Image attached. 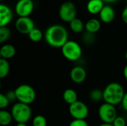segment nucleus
<instances>
[{"label": "nucleus", "mask_w": 127, "mask_h": 126, "mask_svg": "<svg viewBox=\"0 0 127 126\" xmlns=\"http://www.w3.org/2000/svg\"><path fill=\"white\" fill-rule=\"evenodd\" d=\"M68 111L74 120H85L89 115L88 106L79 100L69 105Z\"/></svg>", "instance_id": "6e6552de"}, {"label": "nucleus", "mask_w": 127, "mask_h": 126, "mask_svg": "<svg viewBox=\"0 0 127 126\" xmlns=\"http://www.w3.org/2000/svg\"><path fill=\"white\" fill-rule=\"evenodd\" d=\"M10 36V30L7 27H0V43H4Z\"/></svg>", "instance_id": "5701e85b"}, {"label": "nucleus", "mask_w": 127, "mask_h": 126, "mask_svg": "<svg viewBox=\"0 0 127 126\" xmlns=\"http://www.w3.org/2000/svg\"><path fill=\"white\" fill-rule=\"evenodd\" d=\"M87 76L86 71L83 67L75 66L70 71V78L76 84L83 83Z\"/></svg>", "instance_id": "9b49d317"}, {"label": "nucleus", "mask_w": 127, "mask_h": 126, "mask_svg": "<svg viewBox=\"0 0 127 126\" xmlns=\"http://www.w3.org/2000/svg\"><path fill=\"white\" fill-rule=\"evenodd\" d=\"M10 101L4 94H0V109L4 110L5 108L8 106Z\"/></svg>", "instance_id": "a878e982"}, {"label": "nucleus", "mask_w": 127, "mask_h": 126, "mask_svg": "<svg viewBox=\"0 0 127 126\" xmlns=\"http://www.w3.org/2000/svg\"><path fill=\"white\" fill-rule=\"evenodd\" d=\"M104 2H107V3H114V2H116L119 0H103Z\"/></svg>", "instance_id": "473e14b6"}, {"label": "nucleus", "mask_w": 127, "mask_h": 126, "mask_svg": "<svg viewBox=\"0 0 127 126\" xmlns=\"http://www.w3.org/2000/svg\"><path fill=\"white\" fill-rule=\"evenodd\" d=\"M117 109L115 105L104 102L103 103L98 109V116L103 123H113L116 117Z\"/></svg>", "instance_id": "423d86ee"}, {"label": "nucleus", "mask_w": 127, "mask_h": 126, "mask_svg": "<svg viewBox=\"0 0 127 126\" xmlns=\"http://www.w3.org/2000/svg\"><path fill=\"white\" fill-rule=\"evenodd\" d=\"M32 126H47V120L42 115H37L33 119Z\"/></svg>", "instance_id": "b1692460"}, {"label": "nucleus", "mask_w": 127, "mask_h": 126, "mask_svg": "<svg viewBox=\"0 0 127 126\" xmlns=\"http://www.w3.org/2000/svg\"><path fill=\"white\" fill-rule=\"evenodd\" d=\"M13 19L11 9L4 4H0V27H7Z\"/></svg>", "instance_id": "f8f14e48"}, {"label": "nucleus", "mask_w": 127, "mask_h": 126, "mask_svg": "<svg viewBox=\"0 0 127 126\" xmlns=\"http://www.w3.org/2000/svg\"><path fill=\"white\" fill-rule=\"evenodd\" d=\"M121 18H122V20L124 23L127 24V6H126L123 11H122V14H121Z\"/></svg>", "instance_id": "c756f323"}, {"label": "nucleus", "mask_w": 127, "mask_h": 126, "mask_svg": "<svg viewBox=\"0 0 127 126\" xmlns=\"http://www.w3.org/2000/svg\"><path fill=\"white\" fill-rule=\"evenodd\" d=\"M63 100L69 105L78 101L77 93L74 89H71V88H68L63 92Z\"/></svg>", "instance_id": "dca6fc26"}, {"label": "nucleus", "mask_w": 127, "mask_h": 126, "mask_svg": "<svg viewBox=\"0 0 127 126\" xmlns=\"http://www.w3.org/2000/svg\"><path fill=\"white\" fill-rule=\"evenodd\" d=\"M28 37L29 39L33 42H38L39 41H41V39L43 37V34L42 33V31L39 29L35 27L33 30H32L30 33L28 34Z\"/></svg>", "instance_id": "4be33fe9"}, {"label": "nucleus", "mask_w": 127, "mask_h": 126, "mask_svg": "<svg viewBox=\"0 0 127 126\" xmlns=\"http://www.w3.org/2000/svg\"><path fill=\"white\" fill-rule=\"evenodd\" d=\"M62 54L69 61L78 60L83 53L82 48L79 43L73 40H68L61 48Z\"/></svg>", "instance_id": "39448f33"}, {"label": "nucleus", "mask_w": 127, "mask_h": 126, "mask_svg": "<svg viewBox=\"0 0 127 126\" xmlns=\"http://www.w3.org/2000/svg\"><path fill=\"white\" fill-rule=\"evenodd\" d=\"M13 120V119L11 112H9L6 110H0V126H9Z\"/></svg>", "instance_id": "a211bd4d"}, {"label": "nucleus", "mask_w": 127, "mask_h": 126, "mask_svg": "<svg viewBox=\"0 0 127 126\" xmlns=\"http://www.w3.org/2000/svg\"><path fill=\"white\" fill-rule=\"evenodd\" d=\"M113 126H127V121L124 117L118 116L115 121L112 123Z\"/></svg>", "instance_id": "bb28decb"}, {"label": "nucleus", "mask_w": 127, "mask_h": 126, "mask_svg": "<svg viewBox=\"0 0 127 126\" xmlns=\"http://www.w3.org/2000/svg\"><path fill=\"white\" fill-rule=\"evenodd\" d=\"M16 126H28L26 125V123H17V125Z\"/></svg>", "instance_id": "f704fd0d"}, {"label": "nucleus", "mask_w": 127, "mask_h": 126, "mask_svg": "<svg viewBox=\"0 0 127 126\" xmlns=\"http://www.w3.org/2000/svg\"><path fill=\"white\" fill-rule=\"evenodd\" d=\"M98 126H113V125L112 123H101L100 125H99Z\"/></svg>", "instance_id": "72a5a7b5"}, {"label": "nucleus", "mask_w": 127, "mask_h": 126, "mask_svg": "<svg viewBox=\"0 0 127 126\" xmlns=\"http://www.w3.org/2000/svg\"><path fill=\"white\" fill-rule=\"evenodd\" d=\"M89 99L93 102H99L103 100V91L98 88L92 90L89 93Z\"/></svg>", "instance_id": "aec40b11"}, {"label": "nucleus", "mask_w": 127, "mask_h": 126, "mask_svg": "<svg viewBox=\"0 0 127 126\" xmlns=\"http://www.w3.org/2000/svg\"><path fill=\"white\" fill-rule=\"evenodd\" d=\"M121 105H122V108H124V110L127 112V92H126V94L124 97Z\"/></svg>", "instance_id": "7c9ffc66"}, {"label": "nucleus", "mask_w": 127, "mask_h": 126, "mask_svg": "<svg viewBox=\"0 0 127 126\" xmlns=\"http://www.w3.org/2000/svg\"><path fill=\"white\" fill-rule=\"evenodd\" d=\"M100 27H101L100 21L97 19H91L85 25L86 31L95 34L100 30Z\"/></svg>", "instance_id": "f3484780"}, {"label": "nucleus", "mask_w": 127, "mask_h": 126, "mask_svg": "<svg viewBox=\"0 0 127 126\" xmlns=\"http://www.w3.org/2000/svg\"><path fill=\"white\" fill-rule=\"evenodd\" d=\"M0 1H2V0H0Z\"/></svg>", "instance_id": "e433bc0d"}, {"label": "nucleus", "mask_w": 127, "mask_h": 126, "mask_svg": "<svg viewBox=\"0 0 127 126\" xmlns=\"http://www.w3.org/2000/svg\"><path fill=\"white\" fill-rule=\"evenodd\" d=\"M125 57H126V59L127 60V52H126V54H125Z\"/></svg>", "instance_id": "c9c22d12"}, {"label": "nucleus", "mask_w": 127, "mask_h": 126, "mask_svg": "<svg viewBox=\"0 0 127 126\" xmlns=\"http://www.w3.org/2000/svg\"><path fill=\"white\" fill-rule=\"evenodd\" d=\"M124 77H125V79L127 80V65L124 67Z\"/></svg>", "instance_id": "2f4dec72"}, {"label": "nucleus", "mask_w": 127, "mask_h": 126, "mask_svg": "<svg viewBox=\"0 0 127 126\" xmlns=\"http://www.w3.org/2000/svg\"><path fill=\"white\" fill-rule=\"evenodd\" d=\"M10 72V64L7 59H0V78H5Z\"/></svg>", "instance_id": "412c9836"}, {"label": "nucleus", "mask_w": 127, "mask_h": 126, "mask_svg": "<svg viewBox=\"0 0 127 126\" xmlns=\"http://www.w3.org/2000/svg\"><path fill=\"white\" fill-rule=\"evenodd\" d=\"M45 39L48 45L53 48H62L68 41V33L65 27L60 25H53L47 28Z\"/></svg>", "instance_id": "f257e3e1"}, {"label": "nucleus", "mask_w": 127, "mask_h": 126, "mask_svg": "<svg viewBox=\"0 0 127 126\" xmlns=\"http://www.w3.org/2000/svg\"><path fill=\"white\" fill-rule=\"evenodd\" d=\"M104 6V1L103 0H89L87 3L86 8L89 13L97 14L100 13Z\"/></svg>", "instance_id": "4468645a"}, {"label": "nucleus", "mask_w": 127, "mask_h": 126, "mask_svg": "<svg viewBox=\"0 0 127 126\" xmlns=\"http://www.w3.org/2000/svg\"><path fill=\"white\" fill-rule=\"evenodd\" d=\"M33 7L32 0H19L15 6V10L19 17H27L31 14Z\"/></svg>", "instance_id": "9d476101"}, {"label": "nucleus", "mask_w": 127, "mask_h": 126, "mask_svg": "<svg viewBox=\"0 0 127 126\" xmlns=\"http://www.w3.org/2000/svg\"><path fill=\"white\" fill-rule=\"evenodd\" d=\"M100 20L104 23L112 22L115 17V12L110 5H105L99 13Z\"/></svg>", "instance_id": "ddd939ff"}, {"label": "nucleus", "mask_w": 127, "mask_h": 126, "mask_svg": "<svg viewBox=\"0 0 127 126\" xmlns=\"http://www.w3.org/2000/svg\"><path fill=\"white\" fill-rule=\"evenodd\" d=\"M10 112L13 120L17 123H26L32 116V110L30 105L19 102L13 105Z\"/></svg>", "instance_id": "7ed1b4c3"}, {"label": "nucleus", "mask_w": 127, "mask_h": 126, "mask_svg": "<svg viewBox=\"0 0 127 126\" xmlns=\"http://www.w3.org/2000/svg\"><path fill=\"white\" fill-rule=\"evenodd\" d=\"M95 39L96 37H95V33H92L87 31H86L84 34L83 35V41L87 45H91L94 43L95 41Z\"/></svg>", "instance_id": "393cba45"}, {"label": "nucleus", "mask_w": 127, "mask_h": 126, "mask_svg": "<svg viewBox=\"0 0 127 126\" xmlns=\"http://www.w3.org/2000/svg\"><path fill=\"white\" fill-rule=\"evenodd\" d=\"M5 96L7 97V98L8 99V100L10 102H13L16 100V93H15V90L14 91H9L5 94Z\"/></svg>", "instance_id": "c85d7f7f"}, {"label": "nucleus", "mask_w": 127, "mask_h": 126, "mask_svg": "<svg viewBox=\"0 0 127 126\" xmlns=\"http://www.w3.org/2000/svg\"><path fill=\"white\" fill-rule=\"evenodd\" d=\"M16 30L22 34H29L30 32L35 28V24L32 19L29 16L19 17L15 22Z\"/></svg>", "instance_id": "1a4fd4ad"}, {"label": "nucleus", "mask_w": 127, "mask_h": 126, "mask_svg": "<svg viewBox=\"0 0 127 126\" xmlns=\"http://www.w3.org/2000/svg\"><path fill=\"white\" fill-rule=\"evenodd\" d=\"M69 26L71 30L77 33L83 32V29L85 28V25L83 24V21L78 18H75L74 20H72L69 23Z\"/></svg>", "instance_id": "6ab92c4d"}, {"label": "nucleus", "mask_w": 127, "mask_h": 126, "mask_svg": "<svg viewBox=\"0 0 127 126\" xmlns=\"http://www.w3.org/2000/svg\"><path fill=\"white\" fill-rule=\"evenodd\" d=\"M59 16L63 21L70 23L72 20L77 18L76 6L71 1L63 2L60 7Z\"/></svg>", "instance_id": "0eeeda50"}, {"label": "nucleus", "mask_w": 127, "mask_h": 126, "mask_svg": "<svg viewBox=\"0 0 127 126\" xmlns=\"http://www.w3.org/2000/svg\"><path fill=\"white\" fill-rule=\"evenodd\" d=\"M16 54V48L13 45L10 44H5L1 46L0 49V56L1 59H9L13 58Z\"/></svg>", "instance_id": "2eb2a0df"}, {"label": "nucleus", "mask_w": 127, "mask_h": 126, "mask_svg": "<svg viewBox=\"0 0 127 126\" xmlns=\"http://www.w3.org/2000/svg\"><path fill=\"white\" fill-rule=\"evenodd\" d=\"M103 91V100L105 102L117 105L121 104L126 94L124 87L118 82H111L108 84Z\"/></svg>", "instance_id": "f03ea898"}, {"label": "nucleus", "mask_w": 127, "mask_h": 126, "mask_svg": "<svg viewBox=\"0 0 127 126\" xmlns=\"http://www.w3.org/2000/svg\"><path fill=\"white\" fill-rule=\"evenodd\" d=\"M18 1H19V0H18Z\"/></svg>", "instance_id": "4c0bfd02"}, {"label": "nucleus", "mask_w": 127, "mask_h": 126, "mask_svg": "<svg viewBox=\"0 0 127 126\" xmlns=\"http://www.w3.org/2000/svg\"><path fill=\"white\" fill-rule=\"evenodd\" d=\"M68 126H89L85 120H73Z\"/></svg>", "instance_id": "cd10ccee"}, {"label": "nucleus", "mask_w": 127, "mask_h": 126, "mask_svg": "<svg viewBox=\"0 0 127 126\" xmlns=\"http://www.w3.org/2000/svg\"><path fill=\"white\" fill-rule=\"evenodd\" d=\"M15 93L16 100L26 105H31L33 103L36 97V94L33 88L27 84L19 85L15 89Z\"/></svg>", "instance_id": "20e7f679"}]
</instances>
